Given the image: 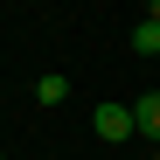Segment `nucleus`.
<instances>
[{"label": "nucleus", "mask_w": 160, "mask_h": 160, "mask_svg": "<svg viewBox=\"0 0 160 160\" xmlns=\"http://www.w3.org/2000/svg\"><path fill=\"white\" fill-rule=\"evenodd\" d=\"M91 132L104 146H125V139H139V118H132V104H98V112H91Z\"/></svg>", "instance_id": "obj_1"}, {"label": "nucleus", "mask_w": 160, "mask_h": 160, "mask_svg": "<svg viewBox=\"0 0 160 160\" xmlns=\"http://www.w3.org/2000/svg\"><path fill=\"white\" fill-rule=\"evenodd\" d=\"M132 118H139V139H153V146H160V91H146L139 104H132Z\"/></svg>", "instance_id": "obj_2"}, {"label": "nucleus", "mask_w": 160, "mask_h": 160, "mask_svg": "<svg viewBox=\"0 0 160 160\" xmlns=\"http://www.w3.org/2000/svg\"><path fill=\"white\" fill-rule=\"evenodd\" d=\"M35 98H42V104H63V98H70V77H63V70L35 77Z\"/></svg>", "instance_id": "obj_3"}, {"label": "nucleus", "mask_w": 160, "mask_h": 160, "mask_svg": "<svg viewBox=\"0 0 160 160\" xmlns=\"http://www.w3.org/2000/svg\"><path fill=\"white\" fill-rule=\"evenodd\" d=\"M132 49H139V56H160V21H153V14L132 28Z\"/></svg>", "instance_id": "obj_4"}, {"label": "nucleus", "mask_w": 160, "mask_h": 160, "mask_svg": "<svg viewBox=\"0 0 160 160\" xmlns=\"http://www.w3.org/2000/svg\"><path fill=\"white\" fill-rule=\"evenodd\" d=\"M153 160H160V146H153Z\"/></svg>", "instance_id": "obj_5"}, {"label": "nucleus", "mask_w": 160, "mask_h": 160, "mask_svg": "<svg viewBox=\"0 0 160 160\" xmlns=\"http://www.w3.org/2000/svg\"><path fill=\"white\" fill-rule=\"evenodd\" d=\"M0 160H7V153H0Z\"/></svg>", "instance_id": "obj_6"}]
</instances>
